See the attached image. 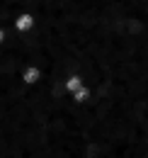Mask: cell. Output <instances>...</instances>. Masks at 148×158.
Here are the masks:
<instances>
[{
  "label": "cell",
  "mask_w": 148,
  "mask_h": 158,
  "mask_svg": "<svg viewBox=\"0 0 148 158\" xmlns=\"http://www.w3.org/2000/svg\"><path fill=\"white\" fill-rule=\"evenodd\" d=\"M0 41H2V32H0Z\"/></svg>",
  "instance_id": "5b68a950"
},
{
  "label": "cell",
  "mask_w": 148,
  "mask_h": 158,
  "mask_svg": "<svg viewBox=\"0 0 148 158\" xmlns=\"http://www.w3.org/2000/svg\"><path fill=\"white\" fill-rule=\"evenodd\" d=\"M22 80H24L27 85H34V83L41 80V71H39L37 66H29V68H24V71H22Z\"/></svg>",
  "instance_id": "7a4b0ae2"
},
{
  "label": "cell",
  "mask_w": 148,
  "mask_h": 158,
  "mask_svg": "<svg viewBox=\"0 0 148 158\" xmlns=\"http://www.w3.org/2000/svg\"><path fill=\"white\" fill-rule=\"evenodd\" d=\"M32 24H34V20H32L29 15H22V17L17 20V29H19V32H24V29H29Z\"/></svg>",
  "instance_id": "277c9868"
},
{
  "label": "cell",
  "mask_w": 148,
  "mask_h": 158,
  "mask_svg": "<svg viewBox=\"0 0 148 158\" xmlns=\"http://www.w3.org/2000/svg\"><path fill=\"white\" fill-rule=\"evenodd\" d=\"M88 100H90V88H88V85H83L78 93H73V102L75 105H83V102H88Z\"/></svg>",
  "instance_id": "3957f363"
},
{
  "label": "cell",
  "mask_w": 148,
  "mask_h": 158,
  "mask_svg": "<svg viewBox=\"0 0 148 158\" xmlns=\"http://www.w3.org/2000/svg\"><path fill=\"white\" fill-rule=\"evenodd\" d=\"M85 85V80H83V76H78V73H73V76H68V78H63V93H78L80 88Z\"/></svg>",
  "instance_id": "6da1fadb"
}]
</instances>
